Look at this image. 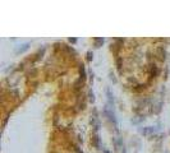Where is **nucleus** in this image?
<instances>
[{"label": "nucleus", "instance_id": "9", "mask_svg": "<svg viewBox=\"0 0 170 153\" xmlns=\"http://www.w3.org/2000/svg\"><path fill=\"white\" fill-rule=\"evenodd\" d=\"M69 42H70V43H73V45H74V43L77 42V38H69Z\"/></svg>", "mask_w": 170, "mask_h": 153}, {"label": "nucleus", "instance_id": "3", "mask_svg": "<svg viewBox=\"0 0 170 153\" xmlns=\"http://www.w3.org/2000/svg\"><path fill=\"white\" fill-rule=\"evenodd\" d=\"M156 131V129L154 128V126H147V128H145L142 130V134H145V135H147V134H151V133H155Z\"/></svg>", "mask_w": 170, "mask_h": 153}, {"label": "nucleus", "instance_id": "8", "mask_svg": "<svg viewBox=\"0 0 170 153\" xmlns=\"http://www.w3.org/2000/svg\"><path fill=\"white\" fill-rule=\"evenodd\" d=\"M159 50H160V52H165V50H164L162 47H160ZM159 59H160V60H165V54H161Z\"/></svg>", "mask_w": 170, "mask_h": 153}, {"label": "nucleus", "instance_id": "6", "mask_svg": "<svg viewBox=\"0 0 170 153\" xmlns=\"http://www.w3.org/2000/svg\"><path fill=\"white\" fill-rule=\"evenodd\" d=\"M88 96H89V101L95 102V95H94V92H92V91H89V92H88Z\"/></svg>", "mask_w": 170, "mask_h": 153}, {"label": "nucleus", "instance_id": "2", "mask_svg": "<svg viewBox=\"0 0 170 153\" xmlns=\"http://www.w3.org/2000/svg\"><path fill=\"white\" fill-rule=\"evenodd\" d=\"M94 42H95V47H101L104 45V42H105V40L102 37H96L94 38Z\"/></svg>", "mask_w": 170, "mask_h": 153}, {"label": "nucleus", "instance_id": "4", "mask_svg": "<svg viewBox=\"0 0 170 153\" xmlns=\"http://www.w3.org/2000/svg\"><path fill=\"white\" fill-rule=\"evenodd\" d=\"M28 49H29V43H25V45H22V47H18L16 50V54H22V52H25Z\"/></svg>", "mask_w": 170, "mask_h": 153}, {"label": "nucleus", "instance_id": "7", "mask_svg": "<svg viewBox=\"0 0 170 153\" xmlns=\"http://www.w3.org/2000/svg\"><path fill=\"white\" fill-rule=\"evenodd\" d=\"M92 59H94V54H92V51H88L87 52V61H92Z\"/></svg>", "mask_w": 170, "mask_h": 153}, {"label": "nucleus", "instance_id": "11", "mask_svg": "<svg viewBox=\"0 0 170 153\" xmlns=\"http://www.w3.org/2000/svg\"><path fill=\"white\" fill-rule=\"evenodd\" d=\"M122 153H127V152H125V148H123V151H122Z\"/></svg>", "mask_w": 170, "mask_h": 153}, {"label": "nucleus", "instance_id": "5", "mask_svg": "<svg viewBox=\"0 0 170 153\" xmlns=\"http://www.w3.org/2000/svg\"><path fill=\"white\" fill-rule=\"evenodd\" d=\"M79 72H81V79H79V81L83 83V82L86 81V70H85V65H81Z\"/></svg>", "mask_w": 170, "mask_h": 153}, {"label": "nucleus", "instance_id": "10", "mask_svg": "<svg viewBox=\"0 0 170 153\" xmlns=\"http://www.w3.org/2000/svg\"><path fill=\"white\" fill-rule=\"evenodd\" d=\"M102 153H110V152L107 151V149H104V151H102Z\"/></svg>", "mask_w": 170, "mask_h": 153}, {"label": "nucleus", "instance_id": "1", "mask_svg": "<svg viewBox=\"0 0 170 153\" xmlns=\"http://www.w3.org/2000/svg\"><path fill=\"white\" fill-rule=\"evenodd\" d=\"M92 144H94L95 148L100 149L101 144H100V135H98V133H95L94 134V138H92Z\"/></svg>", "mask_w": 170, "mask_h": 153}]
</instances>
